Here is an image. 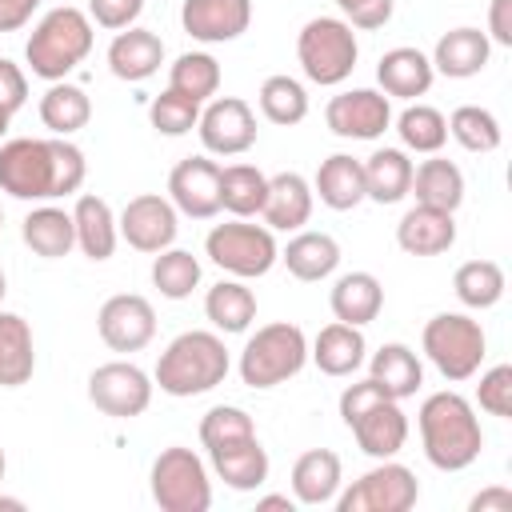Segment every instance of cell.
Instances as JSON below:
<instances>
[{
    "mask_svg": "<svg viewBox=\"0 0 512 512\" xmlns=\"http://www.w3.org/2000/svg\"><path fill=\"white\" fill-rule=\"evenodd\" d=\"M88 160L68 136H16L0 144V192L16 200H60L84 188Z\"/></svg>",
    "mask_w": 512,
    "mask_h": 512,
    "instance_id": "6da1fadb",
    "label": "cell"
},
{
    "mask_svg": "<svg viewBox=\"0 0 512 512\" xmlns=\"http://www.w3.org/2000/svg\"><path fill=\"white\" fill-rule=\"evenodd\" d=\"M416 428H420V448H424L428 464L440 472H464L468 464H476V456L484 448V432H480V416H476L472 400H464L452 388L432 392L420 404Z\"/></svg>",
    "mask_w": 512,
    "mask_h": 512,
    "instance_id": "7a4b0ae2",
    "label": "cell"
},
{
    "mask_svg": "<svg viewBox=\"0 0 512 512\" xmlns=\"http://www.w3.org/2000/svg\"><path fill=\"white\" fill-rule=\"evenodd\" d=\"M232 360H228V348L220 340V332H204V328H192V332H180L156 360V372H152V384L176 400L184 396H204L212 392L216 384H224Z\"/></svg>",
    "mask_w": 512,
    "mask_h": 512,
    "instance_id": "3957f363",
    "label": "cell"
},
{
    "mask_svg": "<svg viewBox=\"0 0 512 512\" xmlns=\"http://www.w3.org/2000/svg\"><path fill=\"white\" fill-rule=\"evenodd\" d=\"M92 44H96V24L88 20V12L64 4L36 20V28L24 44V60H28L32 76L52 84V80H64L76 64H84Z\"/></svg>",
    "mask_w": 512,
    "mask_h": 512,
    "instance_id": "277c9868",
    "label": "cell"
},
{
    "mask_svg": "<svg viewBox=\"0 0 512 512\" xmlns=\"http://www.w3.org/2000/svg\"><path fill=\"white\" fill-rule=\"evenodd\" d=\"M304 364H308L304 328L292 320H272L248 336V344L240 352V380L256 392H264V388H276V384L300 376Z\"/></svg>",
    "mask_w": 512,
    "mask_h": 512,
    "instance_id": "5b68a950",
    "label": "cell"
},
{
    "mask_svg": "<svg viewBox=\"0 0 512 512\" xmlns=\"http://www.w3.org/2000/svg\"><path fill=\"white\" fill-rule=\"evenodd\" d=\"M420 348L444 380L464 384L480 372L488 356V336L468 312H436L420 332Z\"/></svg>",
    "mask_w": 512,
    "mask_h": 512,
    "instance_id": "8992f818",
    "label": "cell"
},
{
    "mask_svg": "<svg viewBox=\"0 0 512 512\" xmlns=\"http://www.w3.org/2000/svg\"><path fill=\"white\" fill-rule=\"evenodd\" d=\"M296 60L312 84L320 88L344 84L360 60L356 28L344 16H312L296 36Z\"/></svg>",
    "mask_w": 512,
    "mask_h": 512,
    "instance_id": "52a82bcc",
    "label": "cell"
},
{
    "mask_svg": "<svg viewBox=\"0 0 512 512\" xmlns=\"http://www.w3.org/2000/svg\"><path fill=\"white\" fill-rule=\"evenodd\" d=\"M204 252L216 268H224L236 280L268 276L272 264L280 260L276 232L268 224H252V220H240V216H232L228 224H216L204 236Z\"/></svg>",
    "mask_w": 512,
    "mask_h": 512,
    "instance_id": "ba28073f",
    "label": "cell"
},
{
    "mask_svg": "<svg viewBox=\"0 0 512 512\" xmlns=\"http://www.w3.org/2000/svg\"><path fill=\"white\" fill-rule=\"evenodd\" d=\"M148 488H152V500L164 512H208L212 508L208 464L192 448H184V444H168L152 460Z\"/></svg>",
    "mask_w": 512,
    "mask_h": 512,
    "instance_id": "9c48e42d",
    "label": "cell"
},
{
    "mask_svg": "<svg viewBox=\"0 0 512 512\" xmlns=\"http://www.w3.org/2000/svg\"><path fill=\"white\" fill-rule=\"evenodd\" d=\"M416 500H420L416 472L388 456L376 468H368L364 476H356L344 492H336L332 504L340 512H408V508H416Z\"/></svg>",
    "mask_w": 512,
    "mask_h": 512,
    "instance_id": "30bf717a",
    "label": "cell"
},
{
    "mask_svg": "<svg viewBox=\"0 0 512 512\" xmlns=\"http://www.w3.org/2000/svg\"><path fill=\"white\" fill-rule=\"evenodd\" d=\"M152 388H156L152 376L144 368H136L132 360H108V364L92 368V376H88V400L112 420H132V416L148 412Z\"/></svg>",
    "mask_w": 512,
    "mask_h": 512,
    "instance_id": "8fae6325",
    "label": "cell"
},
{
    "mask_svg": "<svg viewBox=\"0 0 512 512\" xmlns=\"http://www.w3.org/2000/svg\"><path fill=\"white\" fill-rule=\"evenodd\" d=\"M196 132H200V144L208 156H244L252 144H256V112L248 100L240 96H212L204 108H200V120H196Z\"/></svg>",
    "mask_w": 512,
    "mask_h": 512,
    "instance_id": "7c38bea8",
    "label": "cell"
},
{
    "mask_svg": "<svg viewBox=\"0 0 512 512\" xmlns=\"http://www.w3.org/2000/svg\"><path fill=\"white\" fill-rule=\"evenodd\" d=\"M116 228H120V240H128V248L156 256V252L172 248V240H176V232H180V212L172 208L168 196H160V192H140V196H132V200L120 208Z\"/></svg>",
    "mask_w": 512,
    "mask_h": 512,
    "instance_id": "4fadbf2b",
    "label": "cell"
},
{
    "mask_svg": "<svg viewBox=\"0 0 512 512\" xmlns=\"http://www.w3.org/2000/svg\"><path fill=\"white\" fill-rule=\"evenodd\" d=\"M324 124L340 140H376L392 128V100L376 88H344L328 100Z\"/></svg>",
    "mask_w": 512,
    "mask_h": 512,
    "instance_id": "5bb4252c",
    "label": "cell"
},
{
    "mask_svg": "<svg viewBox=\"0 0 512 512\" xmlns=\"http://www.w3.org/2000/svg\"><path fill=\"white\" fill-rule=\"evenodd\" d=\"M96 332L112 352H140L156 336V308L140 292H116L100 304Z\"/></svg>",
    "mask_w": 512,
    "mask_h": 512,
    "instance_id": "9a60e30c",
    "label": "cell"
},
{
    "mask_svg": "<svg viewBox=\"0 0 512 512\" xmlns=\"http://www.w3.org/2000/svg\"><path fill=\"white\" fill-rule=\"evenodd\" d=\"M168 200L180 216L212 220L220 212V164L204 156H188L168 172Z\"/></svg>",
    "mask_w": 512,
    "mask_h": 512,
    "instance_id": "2e32d148",
    "label": "cell"
},
{
    "mask_svg": "<svg viewBox=\"0 0 512 512\" xmlns=\"http://www.w3.org/2000/svg\"><path fill=\"white\" fill-rule=\"evenodd\" d=\"M252 24V0H184L180 28L200 44L240 40Z\"/></svg>",
    "mask_w": 512,
    "mask_h": 512,
    "instance_id": "e0dca14e",
    "label": "cell"
},
{
    "mask_svg": "<svg viewBox=\"0 0 512 512\" xmlns=\"http://www.w3.org/2000/svg\"><path fill=\"white\" fill-rule=\"evenodd\" d=\"M348 432H352V440L360 444L364 456L388 460V456H396V452L408 444V416H404L400 400L380 396L376 404H368V408L348 424Z\"/></svg>",
    "mask_w": 512,
    "mask_h": 512,
    "instance_id": "ac0fdd59",
    "label": "cell"
},
{
    "mask_svg": "<svg viewBox=\"0 0 512 512\" xmlns=\"http://www.w3.org/2000/svg\"><path fill=\"white\" fill-rule=\"evenodd\" d=\"M164 64V40L152 32V28H124L112 36L108 44V68L116 80H128V84H140L148 76H156Z\"/></svg>",
    "mask_w": 512,
    "mask_h": 512,
    "instance_id": "d6986e66",
    "label": "cell"
},
{
    "mask_svg": "<svg viewBox=\"0 0 512 512\" xmlns=\"http://www.w3.org/2000/svg\"><path fill=\"white\" fill-rule=\"evenodd\" d=\"M312 184L300 176V172H276L268 176V196H264V224L272 232H300L308 220H312Z\"/></svg>",
    "mask_w": 512,
    "mask_h": 512,
    "instance_id": "ffe728a7",
    "label": "cell"
},
{
    "mask_svg": "<svg viewBox=\"0 0 512 512\" xmlns=\"http://www.w3.org/2000/svg\"><path fill=\"white\" fill-rule=\"evenodd\" d=\"M396 244L408 256H440L456 244V212L412 204L396 224Z\"/></svg>",
    "mask_w": 512,
    "mask_h": 512,
    "instance_id": "44dd1931",
    "label": "cell"
},
{
    "mask_svg": "<svg viewBox=\"0 0 512 512\" xmlns=\"http://www.w3.org/2000/svg\"><path fill=\"white\" fill-rule=\"evenodd\" d=\"M344 484V464L332 448H308L292 464V496L304 508H324Z\"/></svg>",
    "mask_w": 512,
    "mask_h": 512,
    "instance_id": "7402d4cb",
    "label": "cell"
},
{
    "mask_svg": "<svg viewBox=\"0 0 512 512\" xmlns=\"http://www.w3.org/2000/svg\"><path fill=\"white\" fill-rule=\"evenodd\" d=\"M432 68L448 80H468V76H480L492 60V40L480 32V28H448L436 48H432Z\"/></svg>",
    "mask_w": 512,
    "mask_h": 512,
    "instance_id": "603a6c76",
    "label": "cell"
},
{
    "mask_svg": "<svg viewBox=\"0 0 512 512\" xmlns=\"http://www.w3.org/2000/svg\"><path fill=\"white\" fill-rule=\"evenodd\" d=\"M376 80H380V92H384L388 100H416V96H424V92L432 88L436 68H432V60H428L420 48L400 44V48H388V52L380 56Z\"/></svg>",
    "mask_w": 512,
    "mask_h": 512,
    "instance_id": "cb8c5ba5",
    "label": "cell"
},
{
    "mask_svg": "<svg viewBox=\"0 0 512 512\" xmlns=\"http://www.w3.org/2000/svg\"><path fill=\"white\" fill-rule=\"evenodd\" d=\"M72 224H76V248L88 256V260H108L120 244V228H116V212L104 196L96 192H76V204H72Z\"/></svg>",
    "mask_w": 512,
    "mask_h": 512,
    "instance_id": "d4e9b609",
    "label": "cell"
},
{
    "mask_svg": "<svg viewBox=\"0 0 512 512\" xmlns=\"http://www.w3.org/2000/svg\"><path fill=\"white\" fill-rule=\"evenodd\" d=\"M208 460H212L216 480H224L232 492H256L268 480V468H272L268 448L256 436L236 440V444H224V448L208 452Z\"/></svg>",
    "mask_w": 512,
    "mask_h": 512,
    "instance_id": "484cf974",
    "label": "cell"
},
{
    "mask_svg": "<svg viewBox=\"0 0 512 512\" xmlns=\"http://www.w3.org/2000/svg\"><path fill=\"white\" fill-rule=\"evenodd\" d=\"M312 196H320V204L332 212H352L364 200V164L348 152H332L316 168Z\"/></svg>",
    "mask_w": 512,
    "mask_h": 512,
    "instance_id": "4316f807",
    "label": "cell"
},
{
    "mask_svg": "<svg viewBox=\"0 0 512 512\" xmlns=\"http://www.w3.org/2000/svg\"><path fill=\"white\" fill-rule=\"evenodd\" d=\"M280 260H284V268H288L296 280L316 284V280H328V276L340 268V244H336V236H328V232L300 228V232L280 248Z\"/></svg>",
    "mask_w": 512,
    "mask_h": 512,
    "instance_id": "83f0119b",
    "label": "cell"
},
{
    "mask_svg": "<svg viewBox=\"0 0 512 512\" xmlns=\"http://www.w3.org/2000/svg\"><path fill=\"white\" fill-rule=\"evenodd\" d=\"M328 308L340 324L364 328L384 308V284L372 272H344V276H336V284L328 292Z\"/></svg>",
    "mask_w": 512,
    "mask_h": 512,
    "instance_id": "f1b7e54d",
    "label": "cell"
},
{
    "mask_svg": "<svg viewBox=\"0 0 512 512\" xmlns=\"http://www.w3.org/2000/svg\"><path fill=\"white\" fill-rule=\"evenodd\" d=\"M364 352H368L364 332H360L356 324H340V320L324 324V328L316 332L312 348H308L312 364H316L324 376H336V380H340V376H352V372L364 364Z\"/></svg>",
    "mask_w": 512,
    "mask_h": 512,
    "instance_id": "f546056e",
    "label": "cell"
},
{
    "mask_svg": "<svg viewBox=\"0 0 512 512\" xmlns=\"http://www.w3.org/2000/svg\"><path fill=\"white\" fill-rule=\"evenodd\" d=\"M368 380H376V388H380L384 396L408 400V396H416L420 384H424V364H420V356H416L408 344L392 340V344H380V348L372 352Z\"/></svg>",
    "mask_w": 512,
    "mask_h": 512,
    "instance_id": "4dcf8cb0",
    "label": "cell"
},
{
    "mask_svg": "<svg viewBox=\"0 0 512 512\" xmlns=\"http://www.w3.org/2000/svg\"><path fill=\"white\" fill-rule=\"evenodd\" d=\"M364 164V200L376 204H400L412 188V160L404 148H376Z\"/></svg>",
    "mask_w": 512,
    "mask_h": 512,
    "instance_id": "1f68e13d",
    "label": "cell"
},
{
    "mask_svg": "<svg viewBox=\"0 0 512 512\" xmlns=\"http://www.w3.org/2000/svg\"><path fill=\"white\" fill-rule=\"evenodd\" d=\"M36 372L32 324L20 312H0V388H20Z\"/></svg>",
    "mask_w": 512,
    "mask_h": 512,
    "instance_id": "d6a6232c",
    "label": "cell"
},
{
    "mask_svg": "<svg viewBox=\"0 0 512 512\" xmlns=\"http://www.w3.org/2000/svg\"><path fill=\"white\" fill-rule=\"evenodd\" d=\"M416 204H428V208H444V212H456L464 204V172L444 160V156H428L412 168V188Z\"/></svg>",
    "mask_w": 512,
    "mask_h": 512,
    "instance_id": "836d02e7",
    "label": "cell"
},
{
    "mask_svg": "<svg viewBox=\"0 0 512 512\" xmlns=\"http://www.w3.org/2000/svg\"><path fill=\"white\" fill-rule=\"evenodd\" d=\"M20 236H24V244H28L36 256H44V260H60V256H68V252L76 248L72 212L56 208V204L32 208V212L24 216V224H20Z\"/></svg>",
    "mask_w": 512,
    "mask_h": 512,
    "instance_id": "e575fe53",
    "label": "cell"
},
{
    "mask_svg": "<svg viewBox=\"0 0 512 512\" xmlns=\"http://www.w3.org/2000/svg\"><path fill=\"white\" fill-rule=\"evenodd\" d=\"M92 120V100L80 84H68V80H52L48 92L40 96V124L52 132V136H72L80 128H88Z\"/></svg>",
    "mask_w": 512,
    "mask_h": 512,
    "instance_id": "d590c367",
    "label": "cell"
},
{
    "mask_svg": "<svg viewBox=\"0 0 512 512\" xmlns=\"http://www.w3.org/2000/svg\"><path fill=\"white\" fill-rule=\"evenodd\" d=\"M204 316L212 320L216 332H244L252 320H256V292L244 284V280H220L208 288L204 296Z\"/></svg>",
    "mask_w": 512,
    "mask_h": 512,
    "instance_id": "8d00e7d4",
    "label": "cell"
},
{
    "mask_svg": "<svg viewBox=\"0 0 512 512\" xmlns=\"http://www.w3.org/2000/svg\"><path fill=\"white\" fill-rule=\"evenodd\" d=\"M264 196H268V176L256 164H228V168H220V212L252 220V216H260Z\"/></svg>",
    "mask_w": 512,
    "mask_h": 512,
    "instance_id": "74e56055",
    "label": "cell"
},
{
    "mask_svg": "<svg viewBox=\"0 0 512 512\" xmlns=\"http://www.w3.org/2000/svg\"><path fill=\"white\" fill-rule=\"evenodd\" d=\"M508 280H504V268L496 260H464L452 276V292L464 308L472 312H484V308H496L500 296H504Z\"/></svg>",
    "mask_w": 512,
    "mask_h": 512,
    "instance_id": "f35d334b",
    "label": "cell"
},
{
    "mask_svg": "<svg viewBox=\"0 0 512 512\" xmlns=\"http://www.w3.org/2000/svg\"><path fill=\"white\" fill-rule=\"evenodd\" d=\"M256 104H260V116L268 124H280V128H292L308 116V88L296 80V76H268L256 92Z\"/></svg>",
    "mask_w": 512,
    "mask_h": 512,
    "instance_id": "ab89813d",
    "label": "cell"
},
{
    "mask_svg": "<svg viewBox=\"0 0 512 512\" xmlns=\"http://www.w3.org/2000/svg\"><path fill=\"white\" fill-rule=\"evenodd\" d=\"M396 132H400L404 152L432 156V152H440L444 140H448V120H444V112L432 108V104H408V108L396 116Z\"/></svg>",
    "mask_w": 512,
    "mask_h": 512,
    "instance_id": "60d3db41",
    "label": "cell"
},
{
    "mask_svg": "<svg viewBox=\"0 0 512 512\" xmlns=\"http://www.w3.org/2000/svg\"><path fill=\"white\" fill-rule=\"evenodd\" d=\"M448 120V136L464 148V152H496L500 148V140H504V132H500V120H496V112H488V108H480V104H460L452 116H444Z\"/></svg>",
    "mask_w": 512,
    "mask_h": 512,
    "instance_id": "b9f144b4",
    "label": "cell"
},
{
    "mask_svg": "<svg viewBox=\"0 0 512 512\" xmlns=\"http://www.w3.org/2000/svg\"><path fill=\"white\" fill-rule=\"evenodd\" d=\"M168 88L192 96L196 104H208L220 92V64L212 52H180L168 68Z\"/></svg>",
    "mask_w": 512,
    "mask_h": 512,
    "instance_id": "7bdbcfd3",
    "label": "cell"
},
{
    "mask_svg": "<svg viewBox=\"0 0 512 512\" xmlns=\"http://www.w3.org/2000/svg\"><path fill=\"white\" fill-rule=\"evenodd\" d=\"M200 284V260L188 248H164L152 260V288L164 300H188Z\"/></svg>",
    "mask_w": 512,
    "mask_h": 512,
    "instance_id": "ee69618b",
    "label": "cell"
},
{
    "mask_svg": "<svg viewBox=\"0 0 512 512\" xmlns=\"http://www.w3.org/2000/svg\"><path fill=\"white\" fill-rule=\"evenodd\" d=\"M248 436H256V424L236 404H216V408H208L200 416V444L208 452H216L224 444H236V440H248Z\"/></svg>",
    "mask_w": 512,
    "mask_h": 512,
    "instance_id": "f6af8a7d",
    "label": "cell"
},
{
    "mask_svg": "<svg viewBox=\"0 0 512 512\" xmlns=\"http://www.w3.org/2000/svg\"><path fill=\"white\" fill-rule=\"evenodd\" d=\"M148 120H152V128H156L160 136H184V132L196 128V120H200V104H196L192 96L176 92V88H164L160 96H152V104H148Z\"/></svg>",
    "mask_w": 512,
    "mask_h": 512,
    "instance_id": "bcb514c9",
    "label": "cell"
},
{
    "mask_svg": "<svg viewBox=\"0 0 512 512\" xmlns=\"http://www.w3.org/2000/svg\"><path fill=\"white\" fill-rule=\"evenodd\" d=\"M476 404L488 412V416H500L508 420L512 416V364H496L480 376L476 384Z\"/></svg>",
    "mask_w": 512,
    "mask_h": 512,
    "instance_id": "7dc6e473",
    "label": "cell"
},
{
    "mask_svg": "<svg viewBox=\"0 0 512 512\" xmlns=\"http://www.w3.org/2000/svg\"><path fill=\"white\" fill-rule=\"evenodd\" d=\"M144 0H88V20L108 32H124L140 20Z\"/></svg>",
    "mask_w": 512,
    "mask_h": 512,
    "instance_id": "c3c4849f",
    "label": "cell"
},
{
    "mask_svg": "<svg viewBox=\"0 0 512 512\" xmlns=\"http://www.w3.org/2000/svg\"><path fill=\"white\" fill-rule=\"evenodd\" d=\"M332 4H336L340 16H344L352 28H360V32L384 28V24L392 20V8H396V0H332Z\"/></svg>",
    "mask_w": 512,
    "mask_h": 512,
    "instance_id": "681fc988",
    "label": "cell"
},
{
    "mask_svg": "<svg viewBox=\"0 0 512 512\" xmlns=\"http://www.w3.org/2000/svg\"><path fill=\"white\" fill-rule=\"evenodd\" d=\"M24 100H28V76H24V68L0 56V120L12 124V116L24 108Z\"/></svg>",
    "mask_w": 512,
    "mask_h": 512,
    "instance_id": "f907efd6",
    "label": "cell"
},
{
    "mask_svg": "<svg viewBox=\"0 0 512 512\" xmlns=\"http://www.w3.org/2000/svg\"><path fill=\"white\" fill-rule=\"evenodd\" d=\"M484 36L500 48H512V0H492L488 4V32Z\"/></svg>",
    "mask_w": 512,
    "mask_h": 512,
    "instance_id": "816d5d0a",
    "label": "cell"
},
{
    "mask_svg": "<svg viewBox=\"0 0 512 512\" xmlns=\"http://www.w3.org/2000/svg\"><path fill=\"white\" fill-rule=\"evenodd\" d=\"M44 0H0V32H20Z\"/></svg>",
    "mask_w": 512,
    "mask_h": 512,
    "instance_id": "f5cc1de1",
    "label": "cell"
},
{
    "mask_svg": "<svg viewBox=\"0 0 512 512\" xmlns=\"http://www.w3.org/2000/svg\"><path fill=\"white\" fill-rule=\"evenodd\" d=\"M468 512H512V488L492 484L468 500Z\"/></svg>",
    "mask_w": 512,
    "mask_h": 512,
    "instance_id": "db71d44e",
    "label": "cell"
},
{
    "mask_svg": "<svg viewBox=\"0 0 512 512\" xmlns=\"http://www.w3.org/2000/svg\"><path fill=\"white\" fill-rule=\"evenodd\" d=\"M256 508H260V512H276V508H280V512H292V508H296V496H288V492H280V496H260Z\"/></svg>",
    "mask_w": 512,
    "mask_h": 512,
    "instance_id": "11a10c76",
    "label": "cell"
},
{
    "mask_svg": "<svg viewBox=\"0 0 512 512\" xmlns=\"http://www.w3.org/2000/svg\"><path fill=\"white\" fill-rule=\"evenodd\" d=\"M0 508H12V512H20V508H24V500H20V496H4V492H0Z\"/></svg>",
    "mask_w": 512,
    "mask_h": 512,
    "instance_id": "9f6ffc18",
    "label": "cell"
},
{
    "mask_svg": "<svg viewBox=\"0 0 512 512\" xmlns=\"http://www.w3.org/2000/svg\"><path fill=\"white\" fill-rule=\"evenodd\" d=\"M4 292H8V276H4V268H0V304H4Z\"/></svg>",
    "mask_w": 512,
    "mask_h": 512,
    "instance_id": "6f0895ef",
    "label": "cell"
},
{
    "mask_svg": "<svg viewBox=\"0 0 512 512\" xmlns=\"http://www.w3.org/2000/svg\"><path fill=\"white\" fill-rule=\"evenodd\" d=\"M4 472H8V456H4V448H0V480H4Z\"/></svg>",
    "mask_w": 512,
    "mask_h": 512,
    "instance_id": "680465c9",
    "label": "cell"
},
{
    "mask_svg": "<svg viewBox=\"0 0 512 512\" xmlns=\"http://www.w3.org/2000/svg\"><path fill=\"white\" fill-rule=\"evenodd\" d=\"M4 132H8V124H4V120H0V136H4Z\"/></svg>",
    "mask_w": 512,
    "mask_h": 512,
    "instance_id": "91938a15",
    "label": "cell"
},
{
    "mask_svg": "<svg viewBox=\"0 0 512 512\" xmlns=\"http://www.w3.org/2000/svg\"><path fill=\"white\" fill-rule=\"evenodd\" d=\"M0 224H4V208H0Z\"/></svg>",
    "mask_w": 512,
    "mask_h": 512,
    "instance_id": "94428289",
    "label": "cell"
}]
</instances>
